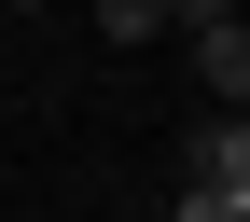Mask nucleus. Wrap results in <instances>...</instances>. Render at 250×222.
<instances>
[{
    "label": "nucleus",
    "instance_id": "7",
    "mask_svg": "<svg viewBox=\"0 0 250 222\" xmlns=\"http://www.w3.org/2000/svg\"><path fill=\"white\" fill-rule=\"evenodd\" d=\"M28 14H42V0H28Z\"/></svg>",
    "mask_w": 250,
    "mask_h": 222
},
{
    "label": "nucleus",
    "instance_id": "2",
    "mask_svg": "<svg viewBox=\"0 0 250 222\" xmlns=\"http://www.w3.org/2000/svg\"><path fill=\"white\" fill-rule=\"evenodd\" d=\"M195 70H208V98H236V83H250V28H236V14L195 28Z\"/></svg>",
    "mask_w": 250,
    "mask_h": 222
},
{
    "label": "nucleus",
    "instance_id": "4",
    "mask_svg": "<svg viewBox=\"0 0 250 222\" xmlns=\"http://www.w3.org/2000/svg\"><path fill=\"white\" fill-rule=\"evenodd\" d=\"M181 222H250V195H195L181 181Z\"/></svg>",
    "mask_w": 250,
    "mask_h": 222
},
{
    "label": "nucleus",
    "instance_id": "1",
    "mask_svg": "<svg viewBox=\"0 0 250 222\" xmlns=\"http://www.w3.org/2000/svg\"><path fill=\"white\" fill-rule=\"evenodd\" d=\"M181 181H195V195H250V111H208L195 139H181Z\"/></svg>",
    "mask_w": 250,
    "mask_h": 222
},
{
    "label": "nucleus",
    "instance_id": "6",
    "mask_svg": "<svg viewBox=\"0 0 250 222\" xmlns=\"http://www.w3.org/2000/svg\"><path fill=\"white\" fill-rule=\"evenodd\" d=\"M236 111H250V83H236Z\"/></svg>",
    "mask_w": 250,
    "mask_h": 222
},
{
    "label": "nucleus",
    "instance_id": "5",
    "mask_svg": "<svg viewBox=\"0 0 250 222\" xmlns=\"http://www.w3.org/2000/svg\"><path fill=\"white\" fill-rule=\"evenodd\" d=\"M208 14H236V0H167V28H208Z\"/></svg>",
    "mask_w": 250,
    "mask_h": 222
},
{
    "label": "nucleus",
    "instance_id": "3",
    "mask_svg": "<svg viewBox=\"0 0 250 222\" xmlns=\"http://www.w3.org/2000/svg\"><path fill=\"white\" fill-rule=\"evenodd\" d=\"M98 28H111V42H153V28H167V0H98Z\"/></svg>",
    "mask_w": 250,
    "mask_h": 222
}]
</instances>
